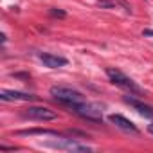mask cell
<instances>
[{
  "instance_id": "obj_1",
  "label": "cell",
  "mask_w": 153,
  "mask_h": 153,
  "mask_svg": "<svg viewBox=\"0 0 153 153\" xmlns=\"http://www.w3.org/2000/svg\"><path fill=\"white\" fill-rule=\"evenodd\" d=\"M51 96H52L58 103L68 106L70 110H72L74 106L85 103V96H83L79 90H74V88H70V87H61V85L51 87Z\"/></svg>"
},
{
  "instance_id": "obj_2",
  "label": "cell",
  "mask_w": 153,
  "mask_h": 153,
  "mask_svg": "<svg viewBox=\"0 0 153 153\" xmlns=\"http://www.w3.org/2000/svg\"><path fill=\"white\" fill-rule=\"evenodd\" d=\"M106 76H108V79H110L114 85H117V87L124 88L126 92L135 94V96H140V94H142V88H140V87L131 79V78H128L124 72H121L119 68L108 67V68H106Z\"/></svg>"
},
{
  "instance_id": "obj_3",
  "label": "cell",
  "mask_w": 153,
  "mask_h": 153,
  "mask_svg": "<svg viewBox=\"0 0 153 153\" xmlns=\"http://www.w3.org/2000/svg\"><path fill=\"white\" fill-rule=\"evenodd\" d=\"M72 112L76 115H79L81 119H87L90 123H101L103 121V110L99 105H94V103H81L78 106H74Z\"/></svg>"
},
{
  "instance_id": "obj_4",
  "label": "cell",
  "mask_w": 153,
  "mask_h": 153,
  "mask_svg": "<svg viewBox=\"0 0 153 153\" xmlns=\"http://www.w3.org/2000/svg\"><path fill=\"white\" fill-rule=\"evenodd\" d=\"M24 115L29 119H34V121H54L58 117V114L47 106H29V108H25Z\"/></svg>"
},
{
  "instance_id": "obj_5",
  "label": "cell",
  "mask_w": 153,
  "mask_h": 153,
  "mask_svg": "<svg viewBox=\"0 0 153 153\" xmlns=\"http://www.w3.org/2000/svg\"><path fill=\"white\" fill-rule=\"evenodd\" d=\"M47 146L56 148V149H67V151H92L90 146L81 144V142H78V140H72V139H61V140L47 142Z\"/></svg>"
},
{
  "instance_id": "obj_6",
  "label": "cell",
  "mask_w": 153,
  "mask_h": 153,
  "mask_svg": "<svg viewBox=\"0 0 153 153\" xmlns=\"http://www.w3.org/2000/svg\"><path fill=\"white\" fill-rule=\"evenodd\" d=\"M38 58L43 61L45 67L49 68H59V67H65L67 65V58L63 56H58V54H52V52H40Z\"/></svg>"
},
{
  "instance_id": "obj_7",
  "label": "cell",
  "mask_w": 153,
  "mask_h": 153,
  "mask_svg": "<svg viewBox=\"0 0 153 153\" xmlns=\"http://www.w3.org/2000/svg\"><path fill=\"white\" fill-rule=\"evenodd\" d=\"M108 119H110V123H112V124H115L117 128H121V130H124V131L139 133V128H137L130 119H126V117H124V115H121V114H112Z\"/></svg>"
},
{
  "instance_id": "obj_8",
  "label": "cell",
  "mask_w": 153,
  "mask_h": 153,
  "mask_svg": "<svg viewBox=\"0 0 153 153\" xmlns=\"http://www.w3.org/2000/svg\"><path fill=\"white\" fill-rule=\"evenodd\" d=\"M0 99L2 101H34L36 96L27 94V92H18V90H0Z\"/></svg>"
},
{
  "instance_id": "obj_9",
  "label": "cell",
  "mask_w": 153,
  "mask_h": 153,
  "mask_svg": "<svg viewBox=\"0 0 153 153\" xmlns=\"http://www.w3.org/2000/svg\"><path fill=\"white\" fill-rule=\"evenodd\" d=\"M124 103H128L130 106H133L142 117H146V119H153V108L149 106V105H146V103H142V101H139V99H135V97H124Z\"/></svg>"
},
{
  "instance_id": "obj_10",
  "label": "cell",
  "mask_w": 153,
  "mask_h": 153,
  "mask_svg": "<svg viewBox=\"0 0 153 153\" xmlns=\"http://www.w3.org/2000/svg\"><path fill=\"white\" fill-rule=\"evenodd\" d=\"M142 34H144V36H153V31H151V29H146Z\"/></svg>"
},
{
  "instance_id": "obj_11",
  "label": "cell",
  "mask_w": 153,
  "mask_h": 153,
  "mask_svg": "<svg viewBox=\"0 0 153 153\" xmlns=\"http://www.w3.org/2000/svg\"><path fill=\"white\" fill-rule=\"evenodd\" d=\"M148 131H149V133H151V135H153V123H151V124H149V126H148Z\"/></svg>"
}]
</instances>
